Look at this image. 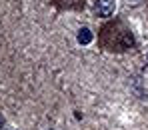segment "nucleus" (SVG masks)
I'll return each instance as SVG.
<instances>
[{"instance_id":"7ed1b4c3","label":"nucleus","mask_w":148,"mask_h":130,"mask_svg":"<svg viewBox=\"0 0 148 130\" xmlns=\"http://www.w3.org/2000/svg\"><path fill=\"white\" fill-rule=\"evenodd\" d=\"M0 130H4V116L0 114Z\"/></svg>"},{"instance_id":"f257e3e1","label":"nucleus","mask_w":148,"mask_h":130,"mask_svg":"<svg viewBox=\"0 0 148 130\" xmlns=\"http://www.w3.org/2000/svg\"><path fill=\"white\" fill-rule=\"evenodd\" d=\"M116 10V0H96V14L102 18L112 16Z\"/></svg>"},{"instance_id":"f03ea898","label":"nucleus","mask_w":148,"mask_h":130,"mask_svg":"<svg viewBox=\"0 0 148 130\" xmlns=\"http://www.w3.org/2000/svg\"><path fill=\"white\" fill-rule=\"evenodd\" d=\"M76 40H78V44H82V46H88L92 40H94V34H92V30L90 28H80L78 30V34H76Z\"/></svg>"}]
</instances>
